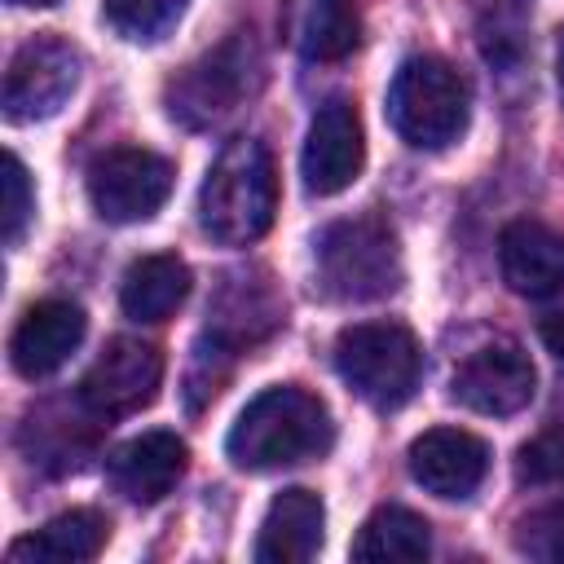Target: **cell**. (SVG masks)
Returning a JSON list of instances; mask_svg holds the SVG:
<instances>
[{
  "label": "cell",
  "instance_id": "obj_1",
  "mask_svg": "<svg viewBox=\"0 0 564 564\" xmlns=\"http://www.w3.org/2000/svg\"><path fill=\"white\" fill-rule=\"evenodd\" d=\"M330 441H335V423L326 401L308 388L278 383L242 405L238 423L225 436V454L242 471H278L322 458Z\"/></svg>",
  "mask_w": 564,
  "mask_h": 564
},
{
  "label": "cell",
  "instance_id": "obj_2",
  "mask_svg": "<svg viewBox=\"0 0 564 564\" xmlns=\"http://www.w3.org/2000/svg\"><path fill=\"white\" fill-rule=\"evenodd\" d=\"M278 212V172L256 137H234L203 176L198 225L220 247H247L269 234Z\"/></svg>",
  "mask_w": 564,
  "mask_h": 564
},
{
  "label": "cell",
  "instance_id": "obj_3",
  "mask_svg": "<svg viewBox=\"0 0 564 564\" xmlns=\"http://www.w3.org/2000/svg\"><path fill=\"white\" fill-rule=\"evenodd\" d=\"M317 291L339 304L383 300L401 286L397 229L383 216H348L313 238Z\"/></svg>",
  "mask_w": 564,
  "mask_h": 564
},
{
  "label": "cell",
  "instance_id": "obj_4",
  "mask_svg": "<svg viewBox=\"0 0 564 564\" xmlns=\"http://www.w3.org/2000/svg\"><path fill=\"white\" fill-rule=\"evenodd\" d=\"M471 110L467 79L432 53L405 57L388 88V123L414 150H445L463 137Z\"/></svg>",
  "mask_w": 564,
  "mask_h": 564
},
{
  "label": "cell",
  "instance_id": "obj_5",
  "mask_svg": "<svg viewBox=\"0 0 564 564\" xmlns=\"http://www.w3.org/2000/svg\"><path fill=\"white\" fill-rule=\"evenodd\" d=\"M264 79V57L247 31H234L167 84V115L185 128H216L234 119Z\"/></svg>",
  "mask_w": 564,
  "mask_h": 564
},
{
  "label": "cell",
  "instance_id": "obj_6",
  "mask_svg": "<svg viewBox=\"0 0 564 564\" xmlns=\"http://www.w3.org/2000/svg\"><path fill=\"white\" fill-rule=\"evenodd\" d=\"M335 370L375 410H397L419 388L423 352L401 322H357L335 339Z\"/></svg>",
  "mask_w": 564,
  "mask_h": 564
},
{
  "label": "cell",
  "instance_id": "obj_7",
  "mask_svg": "<svg viewBox=\"0 0 564 564\" xmlns=\"http://www.w3.org/2000/svg\"><path fill=\"white\" fill-rule=\"evenodd\" d=\"M172 163L145 145H115L88 167V198L101 220L137 225L150 220L172 194Z\"/></svg>",
  "mask_w": 564,
  "mask_h": 564
},
{
  "label": "cell",
  "instance_id": "obj_8",
  "mask_svg": "<svg viewBox=\"0 0 564 564\" xmlns=\"http://www.w3.org/2000/svg\"><path fill=\"white\" fill-rule=\"evenodd\" d=\"M159 383H163V352L145 339L119 335L101 348V357L79 379V405L93 419L110 423L150 405L159 397Z\"/></svg>",
  "mask_w": 564,
  "mask_h": 564
},
{
  "label": "cell",
  "instance_id": "obj_9",
  "mask_svg": "<svg viewBox=\"0 0 564 564\" xmlns=\"http://www.w3.org/2000/svg\"><path fill=\"white\" fill-rule=\"evenodd\" d=\"M533 392H538V370L516 339H489L471 348L449 379V397L489 419L520 414L533 401Z\"/></svg>",
  "mask_w": 564,
  "mask_h": 564
},
{
  "label": "cell",
  "instance_id": "obj_10",
  "mask_svg": "<svg viewBox=\"0 0 564 564\" xmlns=\"http://www.w3.org/2000/svg\"><path fill=\"white\" fill-rule=\"evenodd\" d=\"M79 84V53L57 35L26 40L4 70V119L35 123L66 106Z\"/></svg>",
  "mask_w": 564,
  "mask_h": 564
},
{
  "label": "cell",
  "instance_id": "obj_11",
  "mask_svg": "<svg viewBox=\"0 0 564 564\" xmlns=\"http://www.w3.org/2000/svg\"><path fill=\"white\" fill-rule=\"evenodd\" d=\"M361 163H366V132H361L357 106L344 97L317 106L304 137V154H300L304 189L317 198H330L357 181Z\"/></svg>",
  "mask_w": 564,
  "mask_h": 564
},
{
  "label": "cell",
  "instance_id": "obj_12",
  "mask_svg": "<svg viewBox=\"0 0 564 564\" xmlns=\"http://www.w3.org/2000/svg\"><path fill=\"white\" fill-rule=\"evenodd\" d=\"M410 476L436 498H471L489 476V445L467 427H427L410 445Z\"/></svg>",
  "mask_w": 564,
  "mask_h": 564
},
{
  "label": "cell",
  "instance_id": "obj_13",
  "mask_svg": "<svg viewBox=\"0 0 564 564\" xmlns=\"http://www.w3.org/2000/svg\"><path fill=\"white\" fill-rule=\"evenodd\" d=\"M88 330V317L70 300H40L22 313V322L9 335V361L22 379H44L57 366L70 361Z\"/></svg>",
  "mask_w": 564,
  "mask_h": 564
},
{
  "label": "cell",
  "instance_id": "obj_14",
  "mask_svg": "<svg viewBox=\"0 0 564 564\" xmlns=\"http://www.w3.org/2000/svg\"><path fill=\"white\" fill-rule=\"evenodd\" d=\"M185 463H189V449L176 432H141L132 441H123L110 458H106V476L115 485V494H123L128 502H159L176 489V480L185 476Z\"/></svg>",
  "mask_w": 564,
  "mask_h": 564
},
{
  "label": "cell",
  "instance_id": "obj_15",
  "mask_svg": "<svg viewBox=\"0 0 564 564\" xmlns=\"http://www.w3.org/2000/svg\"><path fill=\"white\" fill-rule=\"evenodd\" d=\"M502 282L524 300H546L564 291V234L542 220H511L498 234Z\"/></svg>",
  "mask_w": 564,
  "mask_h": 564
},
{
  "label": "cell",
  "instance_id": "obj_16",
  "mask_svg": "<svg viewBox=\"0 0 564 564\" xmlns=\"http://www.w3.org/2000/svg\"><path fill=\"white\" fill-rule=\"evenodd\" d=\"M326 538V507L308 489H282L260 524L256 560L260 564H304L322 551Z\"/></svg>",
  "mask_w": 564,
  "mask_h": 564
},
{
  "label": "cell",
  "instance_id": "obj_17",
  "mask_svg": "<svg viewBox=\"0 0 564 564\" xmlns=\"http://www.w3.org/2000/svg\"><path fill=\"white\" fill-rule=\"evenodd\" d=\"M106 538H110L106 516L93 507H75L53 516L44 529L9 542V560L13 564H84L101 555Z\"/></svg>",
  "mask_w": 564,
  "mask_h": 564
},
{
  "label": "cell",
  "instance_id": "obj_18",
  "mask_svg": "<svg viewBox=\"0 0 564 564\" xmlns=\"http://www.w3.org/2000/svg\"><path fill=\"white\" fill-rule=\"evenodd\" d=\"M189 264L172 251H154V256H141L123 269V282H119V304L132 322H167L185 295H189Z\"/></svg>",
  "mask_w": 564,
  "mask_h": 564
},
{
  "label": "cell",
  "instance_id": "obj_19",
  "mask_svg": "<svg viewBox=\"0 0 564 564\" xmlns=\"http://www.w3.org/2000/svg\"><path fill=\"white\" fill-rule=\"evenodd\" d=\"M291 44L308 62H339L361 40L357 0H295L286 13Z\"/></svg>",
  "mask_w": 564,
  "mask_h": 564
},
{
  "label": "cell",
  "instance_id": "obj_20",
  "mask_svg": "<svg viewBox=\"0 0 564 564\" xmlns=\"http://www.w3.org/2000/svg\"><path fill=\"white\" fill-rule=\"evenodd\" d=\"M432 529L410 507H379L352 538V560H427Z\"/></svg>",
  "mask_w": 564,
  "mask_h": 564
},
{
  "label": "cell",
  "instance_id": "obj_21",
  "mask_svg": "<svg viewBox=\"0 0 564 564\" xmlns=\"http://www.w3.org/2000/svg\"><path fill=\"white\" fill-rule=\"evenodd\" d=\"M185 4H189V0H101V13H106V22H110L123 40H132V44H154V40H163V35L181 22Z\"/></svg>",
  "mask_w": 564,
  "mask_h": 564
},
{
  "label": "cell",
  "instance_id": "obj_22",
  "mask_svg": "<svg viewBox=\"0 0 564 564\" xmlns=\"http://www.w3.org/2000/svg\"><path fill=\"white\" fill-rule=\"evenodd\" d=\"M516 480L538 489H564V423L533 436L516 458Z\"/></svg>",
  "mask_w": 564,
  "mask_h": 564
},
{
  "label": "cell",
  "instance_id": "obj_23",
  "mask_svg": "<svg viewBox=\"0 0 564 564\" xmlns=\"http://www.w3.org/2000/svg\"><path fill=\"white\" fill-rule=\"evenodd\" d=\"M516 546H520L524 555H533V560L560 564V560H564V498L551 502V507L529 511V516L520 520V529H516Z\"/></svg>",
  "mask_w": 564,
  "mask_h": 564
},
{
  "label": "cell",
  "instance_id": "obj_24",
  "mask_svg": "<svg viewBox=\"0 0 564 564\" xmlns=\"http://www.w3.org/2000/svg\"><path fill=\"white\" fill-rule=\"evenodd\" d=\"M35 212V194H31V176L22 167L18 154L4 159V247H18V238L26 234V220Z\"/></svg>",
  "mask_w": 564,
  "mask_h": 564
},
{
  "label": "cell",
  "instance_id": "obj_25",
  "mask_svg": "<svg viewBox=\"0 0 564 564\" xmlns=\"http://www.w3.org/2000/svg\"><path fill=\"white\" fill-rule=\"evenodd\" d=\"M538 335L546 344V352H555L564 361V308H551L542 322H538Z\"/></svg>",
  "mask_w": 564,
  "mask_h": 564
},
{
  "label": "cell",
  "instance_id": "obj_26",
  "mask_svg": "<svg viewBox=\"0 0 564 564\" xmlns=\"http://www.w3.org/2000/svg\"><path fill=\"white\" fill-rule=\"evenodd\" d=\"M555 75H560V93H564V26H560V40H555Z\"/></svg>",
  "mask_w": 564,
  "mask_h": 564
},
{
  "label": "cell",
  "instance_id": "obj_27",
  "mask_svg": "<svg viewBox=\"0 0 564 564\" xmlns=\"http://www.w3.org/2000/svg\"><path fill=\"white\" fill-rule=\"evenodd\" d=\"M9 4H31V9H44V4H57V0H9Z\"/></svg>",
  "mask_w": 564,
  "mask_h": 564
}]
</instances>
